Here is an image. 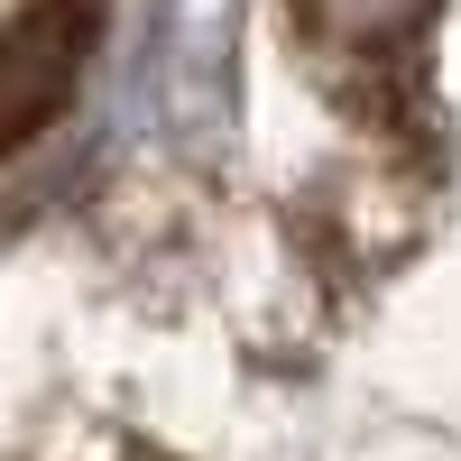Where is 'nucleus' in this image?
Wrapping results in <instances>:
<instances>
[{"mask_svg":"<svg viewBox=\"0 0 461 461\" xmlns=\"http://www.w3.org/2000/svg\"><path fill=\"white\" fill-rule=\"evenodd\" d=\"M84 47H93L84 0H37L19 28H0V158L65 111L74 74H84Z\"/></svg>","mask_w":461,"mask_h":461,"instance_id":"nucleus-1","label":"nucleus"}]
</instances>
